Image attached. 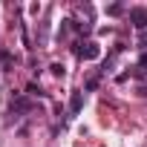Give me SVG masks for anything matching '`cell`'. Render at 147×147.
Returning a JSON list of instances; mask_svg holds the SVG:
<instances>
[{
	"mask_svg": "<svg viewBox=\"0 0 147 147\" xmlns=\"http://www.w3.org/2000/svg\"><path fill=\"white\" fill-rule=\"evenodd\" d=\"M52 72H55V75L61 78V75H63V72H66V69H63V63H52Z\"/></svg>",
	"mask_w": 147,
	"mask_h": 147,
	"instance_id": "cell-5",
	"label": "cell"
},
{
	"mask_svg": "<svg viewBox=\"0 0 147 147\" xmlns=\"http://www.w3.org/2000/svg\"><path fill=\"white\" fill-rule=\"evenodd\" d=\"M107 12H110V15H121V12H124V6H121V3H115V6H110Z\"/></svg>",
	"mask_w": 147,
	"mask_h": 147,
	"instance_id": "cell-6",
	"label": "cell"
},
{
	"mask_svg": "<svg viewBox=\"0 0 147 147\" xmlns=\"http://www.w3.org/2000/svg\"><path fill=\"white\" fill-rule=\"evenodd\" d=\"M130 20H133L138 29H144V26H147V9H130Z\"/></svg>",
	"mask_w": 147,
	"mask_h": 147,
	"instance_id": "cell-2",
	"label": "cell"
},
{
	"mask_svg": "<svg viewBox=\"0 0 147 147\" xmlns=\"http://www.w3.org/2000/svg\"><path fill=\"white\" fill-rule=\"evenodd\" d=\"M78 58H84V61H92V58H98V46H95V43H81V49H78Z\"/></svg>",
	"mask_w": 147,
	"mask_h": 147,
	"instance_id": "cell-1",
	"label": "cell"
},
{
	"mask_svg": "<svg viewBox=\"0 0 147 147\" xmlns=\"http://www.w3.org/2000/svg\"><path fill=\"white\" fill-rule=\"evenodd\" d=\"M81 107H84V92H72V98H69V110H72V113H81Z\"/></svg>",
	"mask_w": 147,
	"mask_h": 147,
	"instance_id": "cell-3",
	"label": "cell"
},
{
	"mask_svg": "<svg viewBox=\"0 0 147 147\" xmlns=\"http://www.w3.org/2000/svg\"><path fill=\"white\" fill-rule=\"evenodd\" d=\"M32 110V104L26 101V98H18V101H12V113H29Z\"/></svg>",
	"mask_w": 147,
	"mask_h": 147,
	"instance_id": "cell-4",
	"label": "cell"
}]
</instances>
